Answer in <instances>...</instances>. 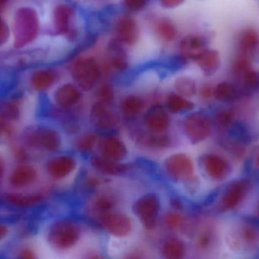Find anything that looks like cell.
I'll return each instance as SVG.
<instances>
[{"mask_svg": "<svg viewBox=\"0 0 259 259\" xmlns=\"http://www.w3.org/2000/svg\"><path fill=\"white\" fill-rule=\"evenodd\" d=\"M3 161H1V159H0V176L3 175Z\"/></svg>", "mask_w": 259, "mask_h": 259, "instance_id": "46", "label": "cell"}, {"mask_svg": "<svg viewBox=\"0 0 259 259\" xmlns=\"http://www.w3.org/2000/svg\"><path fill=\"white\" fill-rule=\"evenodd\" d=\"M9 36V29L3 19L0 18V45L7 41Z\"/></svg>", "mask_w": 259, "mask_h": 259, "instance_id": "42", "label": "cell"}, {"mask_svg": "<svg viewBox=\"0 0 259 259\" xmlns=\"http://www.w3.org/2000/svg\"><path fill=\"white\" fill-rule=\"evenodd\" d=\"M39 21L33 9L21 8L17 11L14 18L13 33L15 47L27 45L37 36Z\"/></svg>", "mask_w": 259, "mask_h": 259, "instance_id": "1", "label": "cell"}, {"mask_svg": "<svg viewBox=\"0 0 259 259\" xmlns=\"http://www.w3.org/2000/svg\"><path fill=\"white\" fill-rule=\"evenodd\" d=\"M234 119V113L231 109H225L218 114L216 122L220 127L228 128L232 124Z\"/></svg>", "mask_w": 259, "mask_h": 259, "instance_id": "35", "label": "cell"}, {"mask_svg": "<svg viewBox=\"0 0 259 259\" xmlns=\"http://www.w3.org/2000/svg\"><path fill=\"white\" fill-rule=\"evenodd\" d=\"M9 200L12 203L18 204V205H30L31 204L37 203L41 200V196H17L12 195L9 197Z\"/></svg>", "mask_w": 259, "mask_h": 259, "instance_id": "34", "label": "cell"}, {"mask_svg": "<svg viewBox=\"0 0 259 259\" xmlns=\"http://www.w3.org/2000/svg\"><path fill=\"white\" fill-rule=\"evenodd\" d=\"M213 96L216 100L223 103H232L240 99L239 90L229 82H221L214 88Z\"/></svg>", "mask_w": 259, "mask_h": 259, "instance_id": "25", "label": "cell"}, {"mask_svg": "<svg viewBox=\"0 0 259 259\" xmlns=\"http://www.w3.org/2000/svg\"><path fill=\"white\" fill-rule=\"evenodd\" d=\"M79 238L78 230L71 222L59 221L50 228L49 240L59 249L72 247Z\"/></svg>", "mask_w": 259, "mask_h": 259, "instance_id": "4", "label": "cell"}, {"mask_svg": "<svg viewBox=\"0 0 259 259\" xmlns=\"http://www.w3.org/2000/svg\"><path fill=\"white\" fill-rule=\"evenodd\" d=\"M92 164L96 169L102 173L109 175H118L125 173L129 170L130 166L127 164H119L116 161L104 158H94Z\"/></svg>", "mask_w": 259, "mask_h": 259, "instance_id": "23", "label": "cell"}, {"mask_svg": "<svg viewBox=\"0 0 259 259\" xmlns=\"http://www.w3.org/2000/svg\"><path fill=\"white\" fill-rule=\"evenodd\" d=\"M167 173L176 179H188L194 171L193 162L184 154H175L167 158L164 163Z\"/></svg>", "mask_w": 259, "mask_h": 259, "instance_id": "9", "label": "cell"}, {"mask_svg": "<svg viewBox=\"0 0 259 259\" xmlns=\"http://www.w3.org/2000/svg\"><path fill=\"white\" fill-rule=\"evenodd\" d=\"M100 221L105 229L116 237H125L132 230L131 219L121 213L103 212L100 216Z\"/></svg>", "mask_w": 259, "mask_h": 259, "instance_id": "8", "label": "cell"}, {"mask_svg": "<svg viewBox=\"0 0 259 259\" xmlns=\"http://www.w3.org/2000/svg\"><path fill=\"white\" fill-rule=\"evenodd\" d=\"M91 119L96 126L101 129H110L117 124V118L105 103L99 101L93 106Z\"/></svg>", "mask_w": 259, "mask_h": 259, "instance_id": "17", "label": "cell"}, {"mask_svg": "<svg viewBox=\"0 0 259 259\" xmlns=\"http://www.w3.org/2000/svg\"><path fill=\"white\" fill-rule=\"evenodd\" d=\"M185 245L178 239H170L163 246V254L169 259L182 258L185 255Z\"/></svg>", "mask_w": 259, "mask_h": 259, "instance_id": "28", "label": "cell"}, {"mask_svg": "<svg viewBox=\"0 0 259 259\" xmlns=\"http://www.w3.org/2000/svg\"><path fill=\"white\" fill-rule=\"evenodd\" d=\"M96 205H97L98 209L102 210L103 212H106V211H109V210L112 208L113 203L109 199L102 198V199H100L97 201Z\"/></svg>", "mask_w": 259, "mask_h": 259, "instance_id": "41", "label": "cell"}, {"mask_svg": "<svg viewBox=\"0 0 259 259\" xmlns=\"http://www.w3.org/2000/svg\"><path fill=\"white\" fill-rule=\"evenodd\" d=\"M28 139L32 145L40 146L48 151L57 150L61 144L60 136L52 129L37 131L31 134Z\"/></svg>", "mask_w": 259, "mask_h": 259, "instance_id": "15", "label": "cell"}, {"mask_svg": "<svg viewBox=\"0 0 259 259\" xmlns=\"http://www.w3.org/2000/svg\"><path fill=\"white\" fill-rule=\"evenodd\" d=\"M251 190L252 184L248 179H238L231 182L221 199L220 209L223 211L235 209L247 197Z\"/></svg>", "mask_w": 259, "mask_h": 259, "instance_id": "5", "label": "cell"}, {"mask_svg": "<svg viewBox=\"0 0 259 259\" xmlns=\"http://www.w3.org/2000/svg\"><path fill=\"white\" fill-rule=\"evenodd\" d=\"M108 61L111 66L117 71H124L128 66L127 53L122 44L117 39L112 40L109 43L106 49Z\"/></svg>", "mask_w": 259, "mask_h": 259, "instance_id": "14", "label": "cell"}, {"mask_svg": "<svg viewBox=\"0 0 259 259\" xmlns=\"http://www.w3.org/2000/svg\"><path fill=\"white\" fill-rule=\"evenodd\" d=\"M242 87L246 94H252L259 90V71L250 69L244 73L241 77Z\"/></svg>", "mask_w": 259, "mask_h": 259, "instance_id": "31", "label": "cell"}, {"mask_svg": "<svg viewBox=\"0 0 259 259\" xmlns=\"http://www.w3.org/2000/svg\"><path fill=\"white\" fill-rule=\"evenodd\" d=\"M212 243V235L211 233L205 232L199 237V245L202 249H206Z\"/></svg>", "mask_w": 259, "mask_h": 259, "instance_id": "40", "label": "cell"}, {"mask_svg": "<svg viewBox=\"0 0 259 259\" xmlns=\"http://www.w3.org/2000/svg\"><path fill=\"white\" fill-rule=\"evenodd\" d=\"M204 167L207 174L214 179L225 177L229 170L228 162L217 155H207L204 160Z\"/></svg>", "mask_w": 259, "mask_h": 259, "instance_id": "22", "label": "cell"}, {"mask_svg": "<svg viewBox=\"0 0 259 259\" xmlns=\"http://www.w3.org/2000/svg\"><path fill=\"white\" fill-rule=\"evenodd\" d=\"M184 126L186 135L193 144L202 142L211 134V120L203 113H193L187 116Z\"/></svg>", "mask_w": 259, "mask_h": 259, "instance_id": "3", "label": "cell"}, {"mask_svg": "<svg viewBox=\"0 0 259 259\" xmlns=\"http://www.w3.org/2000/svg\"><path fill=\"white\" fill-rule=\"evenodd\" d=\"M97 97L103 103H109L113 100L114 91L111 85L108 84L101 85L97 91Z\"/></svg>", "mask_w": 259, "mask_h": 259, "instance_id": "37", "label": "cell"}, {"mask_svg": "<svg viewBox=\"0 0 259 259\" xmlns=\"http://www.w3.org/2000/svg\"><path fill=\"white\" fill-rule=\"evenodd\" d=\"M237 44L239 53L252 57L259 44L258 31L252 27L244 29L239 35Z\"/></svg>", "mask_w": 259, "mask_h": 259, "instance_id": "21", "label": "cell"}, {"mask_svg": "<svg viewBox=\"0 0 259 259\" xmlns=\"http://www.w3.org/2000/svg\"><path fill=\"white\" fill-rule=\"evenodd\" d=\"M75 13L74 8L65 3L58 5L53 13V24L56 33L65 35L71 41H74L77 35L74 25Z\"/></svg>", "mask_w": 259, "mask_h": 259, "instance_id": "6", "label": "cell"}, {"mask_svg": "<svg viewBox=\"0 0 259 259\" xmlns=\"http://www.w3.org/2000/svg\"><path fill=\"white\" fill-rule=\"evenodd\" d=\"M159 210V200L155 194H148L139 199L134 205V211L147 229H153Z\"/></svg>", "mask_w": 259, "mask_h": 259, "instance_id": "7", "label": "cell"}, {"mask_svg": "<svg viewBox=\"0 0 259 259\" xmlns=\"http://www.w3.org/2000/svg\"><path fill=\"white\" fill-rule=\"evenodd\" d=\"M81 97L80 90L73 84H65L58 88L55 100L58 106L68 108L77 103Z\"/></svg>", "mask_w": 259, "mask_h": 259, "instance_id": "19", "label": "cell"}, {"mask_svg": "<svg viewBox=\"0 0 259 259\" xmlns=\"http://www.w3.org/2000/svg\"><path fill=\"white\" fill-rule=\"evenodd\" d=\"M116 39L125 45H133L139 38L137 21L131 15H124L117 21L115 25Z\"/></svg>", "mask_w": 259, "mask_h": 259, "instance_id": "11", "label": "cell"}, {"mask_svg": "<svg viewBox=\"0 0 259 259\" xmlns=\"http://www.w3.org/2000/svg\"><path fill=\"white\" fill-rule=\"evenodd\" d=\"M145 123L153 132H164L169 126L168 115L161 106H153L146 114Z\"/></svg>", "mask_w": 259, "mask_h": 259, "instance_id": "18", "label": "cell"}, {"mask_svg": "<svg viewBox=\"0 0 259 259\" xmlns=\"http://www.w3.org/2000/svg\"><path fill=\"white\" fill-rule=\"evenodd\" d=\"M71 75L76 83L83 91H91L101 76L100 65L94 58L77 59L71 68Z\"/></svg>", "mask_w": 259, "mask_h": 259, "instance_id": "2", "label": "cell"}, {"mask_svg": "<svg viewBox=\"0 0 259 259\" xmlns=\"http://www.w3.org/2000/svg\"><path fill=\"white\" fill-rule=\"evenodd\" d=\"M143 106V102L140 97L130 95L125 97L121 103V109L127 116H134L138 114Z\"/></svg>", "mask_w": 259, "mask_h": 259, "instance_id": "33", "label": "cell"}, {"mask_svg": "<svg viewBox=\"0 0 259 259\" xmlns=\"http://www.w3.org/2000/svg\"><path fill=\"white\" fill-rule=\"evenodd\" d=\"M36 177V172L33 167L27 165L20 166L11 175V184L17 187L30 185Z\"/></svg>", "mask_w": 259, "mask_h": 259, "instance_id": "24", "label": "cell"}, {"mask_svg": "<svg viewBox=\"0 0 259 259\" xmlns=\"http://www.w3.org/2000/svg\"><path fill=\"white\" fill-rule=\"evenodd\" d=\"M148 0H124V5L131 12H139L144 9Z\"/></svg>", "mask_w": 259, "mask_h": 259, "instance_id": "38", "label": "cell"}, {"mask_svg": "<svg viewBox=\"0 0 259 259\" xmlns=\"http://www.w3.org/2000/svg\"><path fill=\"white\" fill-rule=\"evenodd\" d=\"M208 41L206 36L192 34L185 36L180 43V50L186 59L193 60L198 54L207 49Z\"/></svg>", "mask_w": 259, "mask_h": 259, "instance_id": "13", "label": "cell"}, {"mask_svg": "<svg viewBox=\"0 0 259 259\" xmlns=\"http://www.w3.org/2000/svg\"><path fill=\"white\" fill-rule=\"evenodd\" d=\"M6 232H7V229H6V227L0 225V240L5 237V235L6 234Z\"/></svg>", "mask_w": 259, "mask_h": 259, "instance_id": "45", "label": "cell"}, {"mask_svg": "<svg viewBox=\"0 0 259 259\" xmlns=\"http://www.w3.org/2000/svg\"><path fill=\"white\" fill-rule=\"evenodd\" d=\"M252 58L247 55L239 53L236 56L232 64V74L235 77L240 78L248 70L252 68Z\"/></svg>", "mask_w": 259, "mask_h": 259, "instance_id": "32", "label": "cell"}, {"mask_svg": "<svg viewBox=\"0 0 259 259\" xmlns=\"http://www.w3.org/2000/svg\"><path fill=\"white\" fill-rule=\"evenodd\" d=\"M100 149L104 158L116 162L124 160L127 154L125 144L116 137H108L103 140Z\"/></svg>", "mask_w": 259, "mask_h": 259, "instance_id": "16", "label": "cell"}, {"mask_svg": "<svg viewBox=\"0 0 259 259\" xmlns=\"http://www.w3.org/2000/svg\"><path fill=\"white\" fill-rule=\"evenodd\" d=\"M75 166V161L71 157L65 155L52 159L47 165V170L53 177L62 179L70 174Z\"/></svg>", "mask_w": 259, "mask_h": 259, "instance_id": "20", "label": "cell"}, {"mask_svg": "<svg viewBox=\"0 0 259 259\" xmlns=\"http://www.w3.org/2000/svg\"><path fill=\"white\" fill-rule=\"evenodd\" d=\"M258 214H259V205H258Z\"/></svg>", "mask_w": 259, "mask_h": 259, "instance_id": "50", "label": "cell"}, {"mask_svg": "<svg viewBox=\"0 0 259 259\" xmlns=\"http://www.w3.org/2000/svg\"><path fill=\"white\" fill-rule=\"evenodd\" d=\"M231 246L235 249L242 247L252 248L259 244V228L250 224H244L239 227L236 235H230Z\"/></svg>", "mask_w": 259, "mask_h": 259, "instance_id": "10", "label": "cell"}, {"mask_svg": "<svg viewBox=\"0 0 259 259\" xmlns=\"http://www.w3.org/2000/svg\"><path fill=\"white\" fill-rule=\"evenodd\" d=\"M167 106L173 113L188 111L194 107V104L184 96L171 94L167 97Z\"/></svg>", "mask_w": 259, "mask_h": 259, "instance_id": "29", "label": "cell"}, {"mask_svg": "<svg viewBox=\"0 0 259 259\" xmlns=\"http://www.w3.org/2000/svg\"><path fill=\"white\" fill-rule=\"evenodd\" d=\"M185 0H159L160 4L166 9H174L184 3Z\"/></svg>", "mask_w": 259, "mask_h": 259, "instance_id": "43", "label": "cell"}, {"mask_svg": "<svg viewBox=\"0 0 259 259\" xmlns=\"http://www.w3.org/2000/svg\"><path fill=\"white\" fill-rule=\"evenodd\" d=\"M3 126H3V121H2L1 119H0V133L3 132Z\"/></svg>", "mask_w": 259, "mask_h": 259, "instance_id": "47", "label": "cell"}, {"mask_svg": "<svg viewBox=\"0 0 259 259\" xmlns=\"http://www.w3.org/2000/svg\"><path fill=\"white\" fill-rule=\"evenodd\" d=\"M175 88L180 95L184 97H193L196 94V82L187 76H181L175 82Z\"/></svg>", "mask_w": 259, "mask_h": 259, "instance_id": "30", "label": "cell"}, {"mask_svg": "<svg viewBox=\"0 0 259 259\" xmlns=\"http://www.w3.org/2000/svg\"><path fill=\"white\" fill-rule=\"evenodd\" d=\"M194 61L205 76H214L221 67V56L219 51L205 49L195 57Z\"/></svg>", "mask_w": 259, "mask_h": 259, "instance_id": "12", "label": "cell"}, {"mask_svg": "<svg viewBox=\"0 0 259 259\" xmlns=\"http://www.w3.org/2000/svg\"><path fill=\"white\" fill-rule=\"evenodd\" d=\"M164 221L167 224V226L175 228H178L182 223L183 219L179 214L169 213L164 217Z\"/></svg>", "mask_w": 259, "mask_h": 259, "instance_id": "39", "label": "cell"}, {"mask_svg": "<svg viewBox=\"0 0 259 259\" xmlns=\"http://www.w3.org/2000/svg\"><path fill=\"white\" fill-rule=\"evenodd\" d=\"M6 1H8V0H0V3H5Z\"/></svg>", "mask_w": 259, "mask_h": 259, "instance_id": "49", "label": "cell"}, {"mask_svg": "<svg viewBox=\"0 0 259 259\" xmlns=\"http://www.w3.org/2000/svg\"><path fill=\"white\" fill-rule=\"evenodd\" d=\"M200 94L202 97L208 98L214 94V88H211L208 85H205V86L202 87V89H201Z\"/></svg>", "mask_w": 259, "mask_h": 259, "instance_id": "44", "label": "cell"}, {"mask_svg": "<svg viewBox=\"0 0 259 259\" xmlns=\"http://www.w3.org/2000/svg\"><path fill=\"white\" fill-rule=\"evenodd\" d=\"M97 141V137L94 134H85L77 141V147L80 151H89L93 149Z\"/></svg>", "mask_w": 259, "mask_h": 259, "instance_id": "36", "label": "cell"}, {"mask_svg": "<svg viewBox=\"0 0 259 259\" xmlns=\"http://www.w3.org/2000/svg\"><path fill=\"white\" fill-rule=\"evenodd\" d=\"M56 80V73L52 70H39L33 73L31 85L37 91H44L52 86Z\"/></svg>", "mask_w": 259, "mask_h": 259, "instance_id": "27", "label": "cell"}, {"mask_svg": "<svg viewBox=\"0 0 259 259\" xmlns=\"http://www.w3.org/2000/svg\"><path fill=\"white\" fill-rule=\"evenodd\" d=\"M155 30L158 38L167 42L175 41L178 34L176 25L168 18H160L155 23Z\"/></svg>", "mask_w": 259, "mask_h": 259, "instance_id": "26", "label": "cell"}, {"mask_svg": "<svg viewBox=\"0 0 259 259\" xmlns=\"http://www.w3.org/2000/svg\"><path fill=\"white\" fill-rule=\"evenodd\" d=\"M256 164H257V165H258L259 167V152H258V155H257V157H256Z\"/></svg>", "mask_w": 259, "mask_h": 259, "instance_id": "48", "label": "cell"}]
</instances>
